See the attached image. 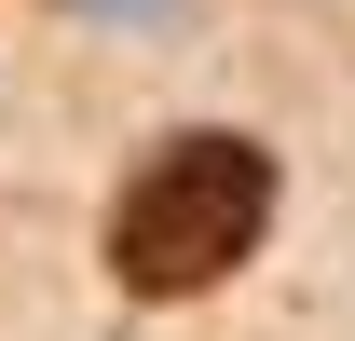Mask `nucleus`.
I'll list each match as a JSON object with an SVG mask.
<instances>
[{"label": "nucleus", "instance_id": "nucleus-1", "mask_svg": "<svg viewBox=\"0 0 355 341\" xmlns=\"http://www.w3.org/2000/svg\"><path fill=\"white\" fill-rule=\"evenodd\" d=\"M260 232H273V150L260 137H178L110 205V273L137 300H191V287H219Z\"/></svg>", "mask_w": 355, "mask_h": 341}, {"label": "nucleus", "instance_id": "nucleus-2", "mask_svg": "<svg viewBox=\"0 0 355 341\" xmlns=\"http://www.w3.org/2000/svg\"><path fill=\"white\" fill-rule=\"evenodd\" d=\"M137 14H150V0H137Z\"/></svg>", "mask_w": 355, "mask_h": 341}]
</instances>
